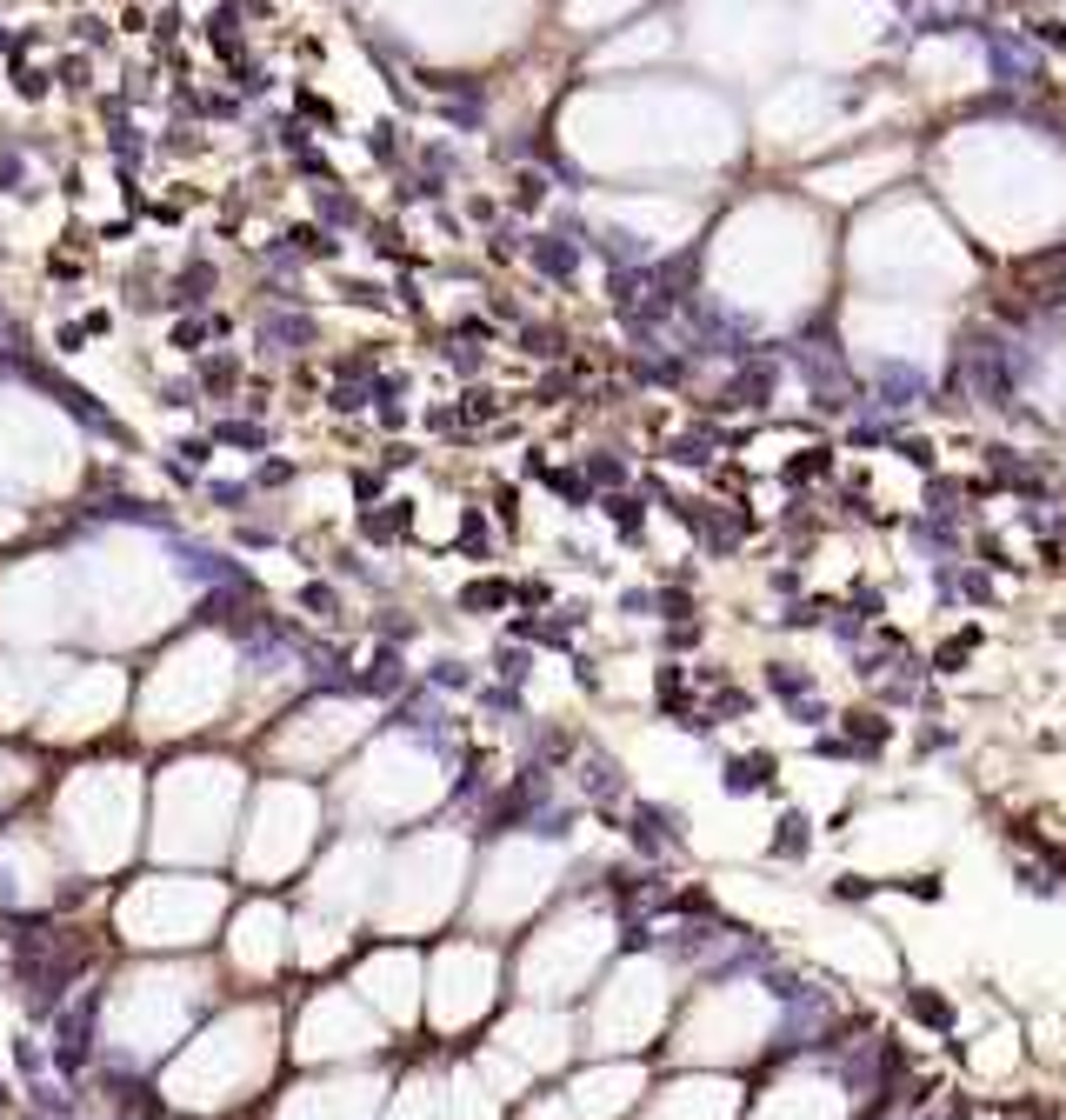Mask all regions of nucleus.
<instances>
[{"mask_svg": "<svg viewBox=\"0 0 1066 1120\" xmlns=\"http://www.w3.org/2000/svg\"><path fill=\"white\" fill-rule=\"evenodd\" d=\"M993 74L1000 81H1040V47L1034 41H1006V33H993Z\"/></svg>", "mask_w": 1066, "mask_h": 1120, "instance_id": "obj_1", "label": "nucleus"}, {"mask_svg": "<svg viewBox=\"0 0 1066 1120\" xmlns=\"http://www.w3.org/2000/svg\"><path fill=\"white\" fill-rule=\"evenodd\" d=\"M913 401H927V374H913V367H880V401H874V407H913Z\"/></svg>", "mask_w": 1066, "mask_h": 1120, "instance_id": "obj_2", "label": "nucleus"}, {"mask_svg": "<svg viewBox=\"0 0 1066 1120\" xmlns=\"http://www.w3.org/2000/svg\"><path fill=\"white\" fill-rule=\"evenodd\" d=\"M927 1120H947V1114H927Z\"/></svg>", "mask_w": 1066, "mask_h": 1120, "instance_id": "obj_4", "label": "nucleus"}, {"mask_svg": "<svg viewBox=\"0 0 1066 1120\" xmlns=\"http://www.w3.org/2000/svg\"><path fill=\"white\" fill-rule=\"evenodd\" d=\"M767 767H773L767 754H753V761H733V767H727V787H733V793H747V787H767Z\"/></svg>", "mask_w": 1066, "mask_h": 1120, "instance_id": "obj_3", "label": "nucleus"}]
</instances>
